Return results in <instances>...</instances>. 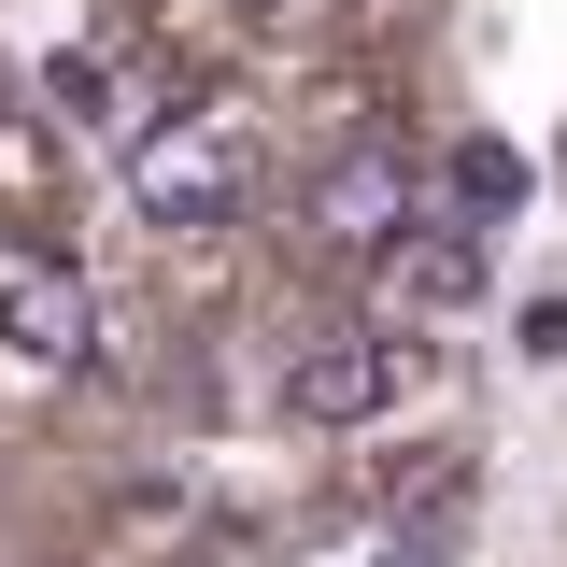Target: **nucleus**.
Segmentation results:
<instances>
[{
	"label": "nucleus",
	"instance_id": "nucleus-1",
	"mask_svg": "<svg viewBox=\"0 0 567 567\" xmlns=\"http://www.w3.org/2000/svg\"><path fill=\"white\" fill-rule=\"evenodd\" d=\"M241 171H256V142H241V114H185V128H156V142L128 156L142 213H171V227H199V213H227V199H241Z\"/></svg>",
	"mask_w": 567,
	"mask_h": 567
},
{
	"label": "nucleus",
	"instance_id": "nucleus-2",
	"mask_svg": "<svg viewBox=\"0 0 567 567\" xmlns=\"http://www.w3.org/2000/svg\"><path fill=\"white\" fill-rule=\"evenodd\" d=\"M412 369H425V354L398 341V327H327V341L298 354V412H312V425H369Z\"/></svg>",
	"mask_w": 567,
	"mask_h": 567
},
{
	"label": "nucleus",
	"instance_id": "nucleus-3",
	"mask_svg": "<svg viewBox=\"0 0 567 567\" xmlns=\"http://www.w3.org/2000/svg\"><path fill=\"white\" fill-rule=\"evenodd\" d=\"M312 241H354V256H398L412 241V171L369 142V156H341L327 185H312Z\"/></svg>",
	"mask_w": 567,
	"mask_h": 567
},
{
	"label": "nucleus",
	"instance_id": "nucleus-4",
	"mask_svg": "<svg viewBox=\"0 0 567 567\" xmlns=\"http://www.w3.org/2000/svg\"><path fill=\"white\" fill-rule=\"evenodd\" d=\"M468 284H483V227H412V241H398V298H412V312H454Z\"/></svg>",
	"mask_w": 567,
	"mask_h": 567
},
{
	"label": "nucleus",
	"instance_id": "nucleus-5",
	"mask_svg": "<svg viewBox=\"0 0 567 567\" xmlns=\"http://www.w3.org/2000/svg\"><path fill=\"white\" fill-rule=\"evenodd\" d=\"M440 185H454V227H468V213H511V199H525V156H511V142H468Z\"/></svg>",
	"mask_w": 567,
	"mask_h": 567
},
{
	"label": "nucleus",
	"instance_id": "nucleus-6",
	"mask_svg": "<svg viewBox=\"0 0 567 567\" xmlns=\"http://www.w3.org/2000/svg\"><path fill=\"white\" fill-rule=\"evenodd\" d=\"M241 14H298V0H241Z\"/></svg>",
	"mask_w": 567,
	"mask_h": 567
}]
</instances>
